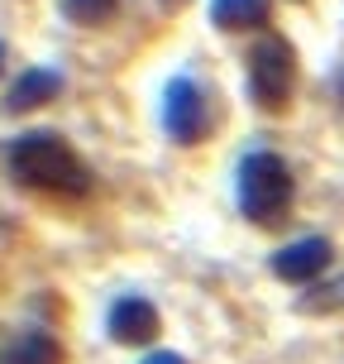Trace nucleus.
Instances as JSON below:
<instances>
[{
    "instance_id": "1",
    "label": "nucleus",
    "mask_w": 344,
    "mask_h": 364,
    "mask_svg": "<svg viewBox=\"0 0 344 364\" xmlns=\"http://www.w3.org/2000/svg\"><path fill=\"white\" fill-rule=\"evenodd\" d=\"M5 164H10V178L34 192H53V197H87L91 192V168L53 129H29V134L10 139Z\"/></svg>"
},
{
    "instance_id": "2",
    "label": "nucleus",
    "mask_w": 344,
    "mask_h": 364,
    "mask_svg": "<svg viewBox=\"0 0 344 364\" xmlns=\"http://www.w3.org/2000/svg\"><path fill=\"white\" fill-rule=\"evenodd\" d=\"M292 197H296V182H292V168L282 154L272 149H254L244 154L235 168V201L239 216L254 220V225H277V220L292 211Z\"/></svg>"
},
{
    "instance_id": "3",
    "label": "nucleus",
    "mask_w": 344,
    "mask_h": 364,
    "mask_svg": "<svg viewBox=\"0 0 344 364\" xmlns=\"http://www.w3.org/2000/svg\"><path fill=\"white\" fill-rule=\"evenodd\" d=\"M244 87H249V101L258 110H287L292 87H296V53L282 34H258L249 58H244Z\"/></svg>"
},
{
    "instance_id": "4",
    "label": "nucleus",
    "mask_w": 344,
    "mask_h": 364,
    "mask_svg": "<svg viewBox=\"0 0 344 364\" xmlns=\"http://www.w3.org/2000/svg\"><path fill=\"white\" fill-rule=\"evenodd\" d=\"M216 125V110H211V96L201 91L196 77H172L163 91V134L182 149H196Z\"/></svg>"
},
{
    "instance_id": "5",
    "label": "nucleus",
    "mask_w": 344,
    "mask_h": 364,
    "mask_svg": "<svg viewBox=\"0 0 344 364\" xmlns=\"http://www.w3.org/2000/svg\"><path fill=\"white\" fill-rule=\"evenodd\" d=\"M106 331L115 346H148V341H158L163 316L148 297H115L106 311Z\"/></svg>"
},
{
    "instance_id": "6",
    "label": "nucleus",
    "mask_w": 344,
    "mask_h": 364,
    "mask_svg": "<svg viewBox=\"0 0 344 364\" xmlns=\"http://www.w3.org/2000/svg\"><path fill=\"white\" fill-rule=\"evenodd\" d=\"M330 240L326 235H301V240H292V245H282L277 255L268 259V269L272 278H282V283H316L321 273L330 269Z\"/></svg>"
},
{
    "instance_id": "7",
    "label": "nucleus",
    "mask_w": 344,
    "mask_h": 364,
    "mask_svg": "<svg viewBox=\"0 0 344 364\" xmlns=\"http://www.w3.org/2000/svg\"><path fill=\"white\" fill-rule=\"evenodd\" d=\"M57 96H62V73L57 68H24V77L5 91V110L24 115V110H38L48 101H57Z\"/></svg>"
},
{
    "instance_id": "8",
    "label": "nucleus",
    "mask_w": 344,
    "mask_h": 364,
    "mask_svg": "<svg viewBox=\"0 0 344 364\" xmlns=\"http://www.w3.org/2000/svg\"><path fill=\"white\" fill-rule=\"evenodd\" d=\"M0 364H67V355L48 331H19L0 346Z\"/></svg>"
},
{
    "instance_id": "9",
    "label": "nucleus",
    "mask_w": 344,
    "mask_h": 364,
    "mask_svg": "<svg viewBox=\"0 0 344 364\" xmlns=\"http://www.w3.org/2000/svg\"><path fill=\"white\" fill-rule=\"evenodd\" d=\"M272 15V0H211V24L225 34L239 29H263Z\"/></svg>"
},
{
    "instance_id": "10",
    "label": "nucleus",
    "mask_w": 344,
    "mask_h": 364,
    "mask_svg": "<svg viewBox=\"0 0 344 364\" xmlns=\"http://www.w3.org/2000/svg\"><path fill=\"white\" fill-rule=\"evenodd\" d=\"M57 10L77 29H101V24H110L120 15V0H57Z\"/></svg>"
},
{
    "instance_id": "11",
    "label": "nucleus",
    "mask_w": 344,
    "mask_h": 364,
    "mask_svg": "<svg viewBox=\"0 0 344 364\" xmlns=\"http://www.w3.org/2000/svg\"><path fill=\"white\" fill-rule=\"evenodd\" d=\"M296 311H311V316H321V311H344V273L340 278H330V283H316L296 297Z\"/></svg>"
},
{
    "instance_id": "12",
    "label": "nucleus",
    "mask_w": 344,
    "mask_h": 364,
    "mask_svg": "<svg viewBox=\"0 0 344 364\" xmlns=\"http://www.w3.org/2000/svg\"><path fill=\"white\" fill-rule=\"evenodd\" d=\"M139 364H187V360H182L177 350H153V355H144Z\"/></svg>"
},
{
    "instance_id": "13",
    "label": "nucleus",
    "mask_w": 344,
    "mask_h": 364,
    "mask_svg": "<svg viewBox=\"0 0 344 364\" xmlns=\"http://www.w3.org/2000/svg\"><path fill=\"white\" fill-rule=\"evenodd\" d=\"M330 91H335V106L344 110V68H335V77H330Z\"/></svg>"
},
{
    "instance_id": "14",
    "label": "nucleus",
    "mask_w": 344,
    "mask_h": 364,
    "mask_svg": "<svg viewBox=\"0 0 344 364\" xmlns=\"http://www.w3.org/2000/svg\"><path fill=\"white\" fill-rule=\"evenodd\" d=\"M0 73H5V43H0Z\"/></svg>"
}]
</instances>
